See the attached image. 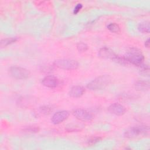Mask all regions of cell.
<instances>
[{
  "label": "cell",
  "mask_w": 150,
  "mask_h": 150,
  "mask_svg": "<svg viewBox=\"0 0 150 150\" xmlns=\"http://www.w3.org/2000/svg\"><path fill=\"white\" fill-rule=\"evenodd\" d=\"M34 102V98L32 97H22L19 98L18 99V101L17 102L18 104L22 107H29V105H32V103Z\"/></svg>",
  "instance_id": "cell-13"
},
{
  "label": "cell",
  "mask_w": 150,
  "mask_h": 150,
  "mask_svg": "<svg viewBox=\"0 0 150 150\" xmlns=\"http://www.w3.org/2000/svg\"><path fill=\"white\" fill-rule=\"evenodd\" d=\"M83 7V5L79 3V4H77L75 7L74 8V9H73V13L74 14H77L80 11V9L82 8Z\"/></svg>",
  "instance_id": "cell-22"
},
{
  "label": "cell",
  "mask_w": 150,
  "mask_h": 150,
  "mask_svg": "<svg viewBox=\"0 0 150 150\" xmlns=\"http://www.w3.org/2000/svg\"><path fill=\"white\" fill-rule=\"evenodd\" d=\"M53 64L56 67L64 70H74L79 66L78 62L71 59H57L54 62Z\"/></svg>",
  "instance_id": "cell-4"
},
{
  "label": "cell",
  "mask_w": 150,
  "mask_h": 150,
  "mask_svg": "<svg viewBox=\"0 0 150 150\" xmlns=\"http://www.w3.org/2000/svg\"><path fill=\"white\" fill-rule=\"evenodd\" d=\"M73 115L78 120L82 121H90L93 118V114L83 108H77L73 111Z\"/></svg>",
  "instance_id": "cell-6"
},
{
  "label": "cell",
  "mask_w": 150,
  "mask_h": 150,
  "mask_svg": "<svg viewBox=\"0 0 150 150\" xmlns=\"http://www.w3.org/2000/svg\"><path fill=\"white\" fill-rule=\"evenodd\" d=\"M140 73L141 74H142L143 76H148L149 75V68L148 67V66L147 65H144V64H142L140 66Z\"/></svg>",
  "instance_id": "cell-18"
},
{
  "label": "cell",
  "mask_w": 150,
  "mask_h": 150,
  "mask_svg": "<svg viewBox=\"0 0 150 150\" xmlns=\"http://www.w3.org/2000/svg\"><path fill=\"white\" fill-rule=\"evenodd\" d=\"M108 111L112 114L120 116L125 114L126 108L122 105L115 103L111 104L108 107Z\"/></svg>",
  "instance_id": "cell-9"
},
{
  "label": "cell",
  "mask_w": 150,
  "mask_h": 150,
  "mask_svg": "<svg viewBox=\"0 0 150 150\" xmlns=\"http://www.w3.org/2000/svg\"><path fill=\"white\" fill-rule=\"evenodd\" d=\"M149 131V127L146 125H137L128 128L124 134L125 137L133 138L139 135L146 134Z\"/></svg>",
  "instance_id": "cell-3"
},
{
  "label": "cell",
  "mask_w": 150,
  "mask_h": 150,
  "mask_svg": "<svg viewBox=\"0 0 150 150\" xmlns=\"http://www.w3.org/2000/svg\"><path fill=\"white\" fill-rule=\"evenodd\" d=\"M145 46L146 47H149V39H148L145 42Z\"/></svg>",
  "instance_id": "cell-23"
},
{
  "label": "cell",
  "mask_w": 150,
  "mask_h": 150,
  "mask_svg": "<svg viewBox=\"0 0 150 150\" xmlns=\"http://www.w3.org/2000/svg\"><path fill=\"white\" fill-rule=\"evenodd\" d=\"M107 29L111 32L118 33L120 32V28L119 25L115 23H110L107 25Z\"/></svg>",
  "instance_id": "cell-17"
},
{
  "label": "cell",
  "mask_w": 150,
  "mask_h": 150,
  "mask_svg": "<svg viewBox=\"0 0 150 150\" xmlns=\"http://www.w3.org/2000/svg\"><path fill=\"white\" fill-rule=\"evenodd\" d=\"M42 84L49 88H55L59 84V79L53 76H47L42 80Z\"/></svg>",
  "instance_id": "cell-10"
},
{
  "label": "cell",
  "mask_w": 150,
  "mask_h": 150,
  "mask_svg": "<svg viewBox=\"0 0 150 150\" xmlns=\"http://www.w3.org/2000/svg\"><path fill=\"white\" fill-rule=\"evenodd\" d=\"M98 56L101 58L111 59L114 62H115L118 56V55L116 54L111 49L107 47H103L99 50Z\"/></svg>",
  "instance_id": "cell-8"
},
{
  "label": "cell",
  "mask_w": 150,
  "mask_h": 150,
  "mask_svg": "<svg viewBox=\"0 0 150 150\" xmlns=\"http://www.w3.org/2000/svg\"><path fill=\"white\" fill-rule=\"evenodd\" d=\"M17 40H18V38L16 37H12V38H8L4 39L1 41V46L5 47L9 45L15 43Z\"/></svg>",
  "instance_id": "cell-16"
},
{
  "label": "cell",
  "mask_w": 150,
  "mask_h": 150,
  "mask_svg": "<svg viewBox=\"0 0 150 150\" xmlns=\"http://www.w3.org/2000/svg\"><path fill=\"white\" fill-rule=\"evenodd\" d=\"M135 88L140 91H146L149 88V83L148 81L139 80L135 83Z\"/></svg>",
  "instance_id": "cell-12"
},
{
  "label": "cell",
  "mask_w": 150,
  "mask_h": 150,
  "mask_svg": "<svg viewBox=\"0 0 150 150\" xmlns=\"http://www.w3.org/2000/svg\"><path fill=\"white\" fill-rule=\"evenodd\" d=\"M77 49L80 52H83L88 49V46L83 42H79L77 44Z\"/></svg>",
  "instance_id": "cell-20"
},
{
  "label": "cell",
  "mask_w": 150,
  "mask_h": 150,
  "mask_svg": "<svg viewBox=\"0 0 150 150\" xmlns=\"http://www.w3.org/2000/svg\"><path fill=\"white\" fill-rule=\"evenodd\" d=\"M100 140H101V138L100 137H92L88 140V144L89 145H93L97 144V142H98Z\"/></svg>",
  "instance_id": "cell-21"
},
{
  "label": "cell",
  "mask_w": 150,
  "mask_h": 150,
  "mask_svg": "<svg viewBox=\"0 0 150 150\" xmlns=\"http://www.w3.org/2000/svg\"><path fill=\"white\" fill-rule=\"evenodd\" d=\"M69 112L66 110L55 112L51 118V121L54 124H59L66 120L69 116Z\"/></svg>",
  "instance_id": "cell-7"
},
{
  "label": "cell",
  "mask_w": 150,
  "mask_h": 150,
  "mask_svg": "<svg viewBox=\"0 0 150 150\" xmlns=\"http://www.w3.org/2000/svg\"><path fill=\"white\" fill-rule=\"evenodd\" d=\"M10 75L15 79H25L29 77L30 71L23 67L19 66H12L9 69Z\"/></svg>",
  "instance_id": "cell-5"
},
{
  "label": "cell",
  "mask_w": 150,
  "mask_h": 150,
  "mask_svg": "<svg viewBox=\"0 0 150 150\" xmlns=\"http://www.w3.org/2000/svg\"><path fill=\"white\" fill-rule=\"evenodd\" d=\"M138 29L139 32L144 33H149V22L148 21L140 23L138 26Z\"/></svg>",
  "instance_id": "cell-15"
},
{
  "label": "cell",
  "mask_w": 150,
  "mask_h": 150,
  "mask_svg": "<svg viewBox=\"0 0 150 150\" xmlns=\"http://www.w3.org/2000/svg\"><path fill=\"white\" fill-rule=\"evenodd\" d=\"M111 82V77L108 75L98 76L87 84V88L90 90H100L105 88Z\"/></svg>",
  "instance_id": "cell-2"
},
{
  "label": "cell",
  "mask_w": 150,
  "mask_h": 150,
  "mask_svg": "<svg viewBox=\"0 0 150 150\" xmlns=\"http://www.w3.org/2000/svg\"><path fill=\"white\" fill-rule=\"evenodd\" d=\"M124 59L128 63H131L134 65L140 66L143 64L144 56L141 51L137 48H130L124 56Z\"/></svg>",
  "instance_id": "cell-1"
},
{
  "label": "cell",
  "mask_w": 150,
  "mask_h": 150,
  "mask_svg": "<svg viewBox=\"0 0 150 150\" xmlns=\"http://www.w3.org/2000/svg\"><path fill=\"white\" fill-rule=\"evenodd\" d=\"M39 130V128L38 127L36 126H29L25 127L23 131L25 132H29V133H35L38 132Z\"/></svg>",
  "instance_id": "cell-19"
},
{
  "label": "cell",
  "mask_w": 150,
  "mask_h": 150,
  "mask_svg": "<svg viewBox=\"0 0 150 150\" xmlns=\"http://www.w3.org/2000/svg\"><path fill=\"white\" fill-rule=\"evenodd\" d=\"M85 92V88L81 86H74L72 87L69 92V95L73 98H79L83 95Z\"/></svg>",
  "instance_id": "cell-11"
},
{
  "label": "cell",
  "mask_w": 150,
  "mask_h": 150,
  "mask_svg": "<svg viewBox=\"0 0 150 150\" xmlns=\"http://www.w3.org/2000/svg\"><path fill=\"white\" fill-rule=\"evenodd\" d=\"M53 108L52 106L50 105H43L42 107H40L36 112V114H37L38 115L42 116L44 115H47L50 113L51 111H52Z\"/></svg>",
  "instance_id": "cell-14"
}]
</instances>
